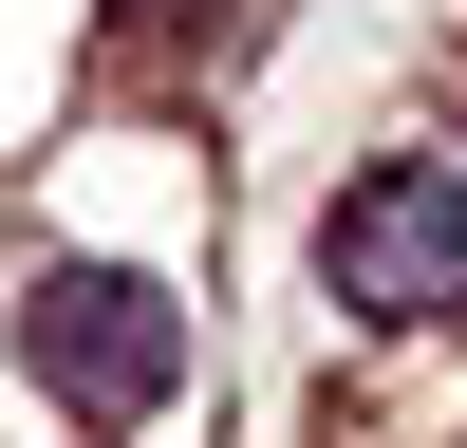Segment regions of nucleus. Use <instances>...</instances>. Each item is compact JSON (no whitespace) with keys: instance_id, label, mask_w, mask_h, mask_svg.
Here are the masks:
<instances>
[{"instance_id":"nucleus-1","label":"nucleus","mask_w":467,"mask_h":448,"mask_svg":"<svg viewBox=\"0 0 467 448\" xmlns=\"http://www.w3.org/2000/svg\"><path fill=\"white\" fill-rule=\"evenodd\" d=\"M0 355H19V392L57 411V430H169L187 373H206V318H187L150 261H37L19 318H0Z\"/></svg>"},{"instance_id":"nucleus-2","label":"nucleus","mask_w":467,"mask_h":448,"mask_svg":"<svg viewBox=\"0 0 467 448\" xmlns=\"http://www.w3.org/2000/svg\"><path fill=\"white\" fill-rule=\"evenodd\" d=\"M318 299L337 318H467V168L449 149H393V168H356L318 206Z\"/></svg>"},{"instance_id":"nucleus-3","label":"nucleus","mask_w":467,"mask_h":448,"mask_svg":"<svg viewBox=\"0 0 467 448\" xmlns=\"http://www.w3.org/2000/svg\"><path fill=\"white\" fill-rule=\"evenodd\" d=\"M244 37H262V0H112L94 56H112V75H224Z\"/></svg>"}]
</instances>
